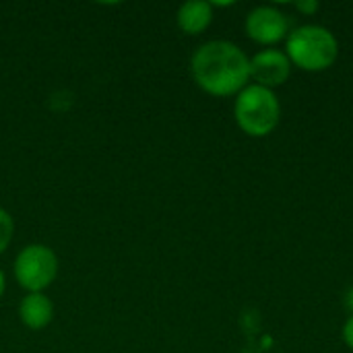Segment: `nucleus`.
Returning <instances> with one entry per match:
<instances>
[{"label":"nucleus","mask_w":353,"mask_h":353,"mask_svg":"<svg viewBox=\"0 0 353 353\" xmlns=\"http://www.w3.org/2000/svg\"><path fill=\"white\" fill-rule=\"evenodd\" d=\"M190 72L205 93L213 97H232L248 87L250 58L236 43L213 39L194 50Z\"/></svg>","instance_id":"nucleus-1"},{"label":"nucleus","mask_w":353,"mask_h":353,"mask_svg":"<svg viewBox=\"0 0 353 353\" xmlns=\"http://www.w3.org/2000/svg\"><path fill=\"white\" fill-rule=\"evenodd\" d=\"M283 52L292 66L306 72H323L339 58V41L335 33L323 25H302L290 31Z\"/></svg>","instance_id":"nucleus-2"},{"label":"nucleus","mask_w":353,"mask_h":353,"mask_svg":"<svg viewBox=\"0 0 353 353\" xmlns=\"http://www.w3.org/2000/svg\"><path fill=\"white\" fill-rule=\"evenodd\" d=\"M234 118L242 132L254 139L269 137L281 120V103L275 91L248 85L244 87L234 101Z\"/></svg>","instance_id":"nucleus-3"},{"label":"nucleus","mask_w":353,"mask_h":353,"mask_svg":"<svg viewBox=\"0 0 353 353\" xmlns=\"http://www.w3.org/2000/svg\"><path fill=\"white\" fill-rule=\"evenodd\" d=\"M58 275V256L46 244H29L14 259V277L27 294H43Z\"/></svg>","instance_id":"nucleus-4"},{"label":"nucleus","mask_w":353,"mask_h":353,"mask_svg":"<svg viewBox=\"0 0 353 353\" xmlns=\"http://www.w3.org/2000/svg\"><path fill=\"white\" fill-rule=\"evenodd\" d=\"M246 35L261 46H275L290 35V21L277 6H256L248 12L244 23Z\"/></svg>","instance_id":"nucleus-5"},{"label":"nucleus","mask_w":353,"mask_h":353,"mask_svg":"<svg viewBox=\"0 0 353 353\" xmlns=\"http://www.w3.org/2000/svg\"><path fill=\"white\" fill-rule=\"evenodd\" d=\"M292 74V62L283 50L267 48L250 58V81L275 91Z\"/></svg>","instance_id":"nucleus-6"},{"label":"nucleus","mask_w":353,"mask_h":353,"mask_svg":"<svg viewBox=\"0 0 353 353\" xmlns=\"http://www.w3.org/2000/svg\"><path fill=\"white\" fill-rule=\"evenodd\" d=\"M19 319L27 329L41 331L54 319V304L46 294H27L19 304Z\"/></svg>","instance_id":"nucleus-7"},{"label":"nucleus","mask_w":353,"mask_h":353,"mask_svg":"<svg viewBox=\"0 0 353 353\" xmlns=\"http://www.w3.org/2000/svg\"><path fill=\"white\" fill-rule=\"evenodd\" d=\"M213 21V6L207 0H188L178 8L176 23L182 33L199 35L203 33Z\"/></svg>","instance_id":"nucleus-8"},{"label":"nucleus","mask_w":353,"mask_h":353,"mask_svg":"<svg viewBox=\"0 0 353 353\" xmlns=\"http://www.w3.org/2000/svg\"><path fill=\"white\" fill-rule=\"evenodd\" d=\"M12 236H14V219L6 209L0 207V254L8 248Z\"/></svg>","instance_id":"nucleus-9"},{"label":"nucleus","mask_w":353,"mask_h":353,"mask_svg":"<svg viewBox=\"0 0 353 353\" xmlns=\"http://www.w3.org/2000/svg\"><path fill=\"white\" fill-rule=\"evenodd\" d=\"M294 8H298L302 14L310 17V14H316L319 12L321 4L316 0H300V2H294Z\"/></svg>","instance_id":"nucleus-10"},{"label":"nucleus","mask_w":353,"mask_h":353,"mask_svg":"<svg viewBox=\"0 0 353 353\" xmlns=\"http://www.w3.org/2000/svg\"><path fill=\"white\" fill-rule=\"evenodd\" d=\"M343 341H345V345L353 350V314L345 321V325H343Z\"/></svg>","instance_id":"nucleus-11"},{"label":"nucleus","mask_w":353,"mask_h":353,"mask_svg":"<svg viewBox=\"0 0 353 353\" xmlns=\"http://www.w3.org/2000/svg\"><path fill=\"white\" fill-rule=\"evenodd\" d=\"M345 306H347V310L353 314V288H350V292L345 296Z\"/></svg>","instance_id":"nucleus-12"},{"label":"nucleus","mask_w":353,"mask_h":353,"mask_svg":"<svg viewBox=\"0 0 353 353\" xmlns=\"http://www.w3.org/2000/svg\"><path fill=\"white\" fill-rule=\"evenodd\" d=\"M4 290H6V279H4V273L0 269V298L4 296Z\"/></svg>","instance_id":"nucleus-13"}]
</instances>
